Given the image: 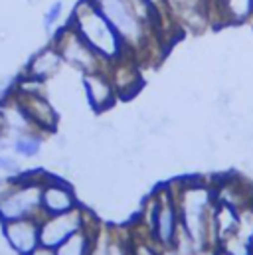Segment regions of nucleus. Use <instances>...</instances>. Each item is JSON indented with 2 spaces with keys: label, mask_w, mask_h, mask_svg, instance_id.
Returning <instances> with one entry per match:
<instances>
[{
  "label": "nucleus",
  "mask_w": 253,
  "mask_h": 255,
  "mask_svg": "<svg viewBox=\"0 0 253 255\" xmlns=\"http://www.w3.org/2000/svg\"><path fill=\"white\" fill-rule=\"evenodd\" d=\"M81 85H83L87 103L95 113L109 111L119 99L107 69L93 71V73H83L81 75Z\"/></svg>",
  "instance_id": "nucleus-11"
},
{
  "label": "nucleus",
  "mask_w": 253,
  "mask_h": 255,
  "mask_svg": "<svg viewBox=\"0 0 253 255\" xmlns=\"http://www.w3.org/2000/svg\"><path fill=\"white\" fill-rule=\"evenodd\" d=\"M150 6H152V10L156 12V16L160 18V30L166 26L164 24V20H170V14H168V4H166V0H146ZM172 22V20H170ZM174 24V22H172Z\"/></svg>",
  "instance_id": "nucleus-21"
},
{
  "label": "nucleus",
  "mask_w": 253,
  "mask_h": 255,
  "mask_svg": "<svg viewBox=\"0 0 253 255\" xmlns=\"http://www.w3.org/2000/svg\"><path fill=\"white\" fill-rule=\"evenodd\" d=\"M42 144H44V134L38 130H28V132H18L14 134L10 146L18 156L24 158H34L42 152Z\"/></svg>",
  "instance_id": "nucleus-18"
},
{
  "label": "nucleus",
  "mask_w": 253,
  "mask_h": 255,
  "mask_svg": "<svg viewBox=\"0 0 253 255\" xmlns=\"http://www.w3.org/2000/svg\"><path fill=\"white\" fill-rule=\"evenodd\" d=\"M0 134L6 136L8 134V123H6V115H4V109L0 107Z\"/></svg>",
  "instance_id": "nucleus-24"
},
{
  "label": "nucleus",
  "mask_w": 253,
  "mask_h": 255,
  "mask_svg": "<svg viewBox=\"0 0 253 255\" xmlns=\"http://www.w3.org/2000/svg\"><path fill=\"white\" fill-rule=\"evenodd\" d=\"M50 42L58 48V52L62 54L63 64L71 65L73 69H77L81 75L83 73H93V71H101V69H109V64L77 34V30L69 24V20H65L63 26H58L52 36Z\"/></svg>",
  "instance_id": "nucleus-4"
},
{
  "label": "nucleus",
  "mask_w": 253,
  "mask_h": 255,
  "mask_svg": "<svg viewBox=\"0 0 253 255\" xmlns=\"http://www.w3.org/2000/svg\"><path fill=\"white\" fill-rule=\"evenodd\" d=\"M77 196L73 188L60 176L48 174L42 182V216H56L77 208Z\"/></svg>",
  "instance_id": "nucleus-10"
},
{
  "label": "nucleus",
  "mask_w": 253,
  "mask_h": 255,
  "mask_svg": "<svg viewBox=\"0 0 253 255\" xmlns=\"http://www.w3.org/2000/svg\"><path fill=\"white\" fill-rule=\"evenodd\" d=\"M97 230H99L97 220L89 212L87 222H85V228H81L79 232H75L73 236H69L63 244H60L56 248V255H89L91 254V248H93V240H95Z\"/></svg>",
  "instance_id": "nucleus-14"
},
{
  "label": "nucleus",
  "mask_w": 253,
  "mask_h": 255,
  "mask_svg": "<svg viewBox=\"0 0 253 255\" xmlns=\"http://www.w3.org/2000/svg\"><path fill=\"white\" fill-rule=\"evenodd\" d=\"M30 255H56V250H54V248H48V246H42V244H40V246H38V248H36V250H34V252H32Z\"/></svg>",
  "instance_id": "nucleus-23"
},
{
  "label": "nucleus",
  "mask_w": 253,
  "mask_h": 255,
  "mask_svg": "<svg viewBox=\"0 0 253 255\" xmlns=\"http://www.w3.org/2000/svg\"><path fill=\"white\" fill-rule=\"evenodd\" d=\"M128 255H132V252H130V254H128Z\"/></svg>",
  "instance_id": "nucleus-28"
},
{
  "label": "nucleus",
  "mask_w": 253,
  "mask_h": 255,
  "mask_svg": "<svg viewBox=\"0 0 253 255\" xmlns=\"http://www.w3.org/2000/svg\"><path fill=\"white\" fill-rule=\"evenodd\" d=\"M62 65V54L58 52V48L52 42H48L44 48H40L38 52L32 54V58L28 60V64L24 67V73L30 75V77L48 81V79H52V77H56L60 73Z\"/></svg>",
  "instance_id": "nucleus-13"
},
{
  "label": "nucleus",
  "mask_w": 253,
  "mask_h": 255,
  "mask_svg": "<svg viewBox=\"0 0 253 255\" xmlns=\"http://www.w3.org/2000/svg\"><path fill=\"white\" fill-rule=\"evenodd\" d=\"M2 234L14 254L30 255L40 246V218H22V220L4 222Z\"/></svg>",
  "instance_id": "nucleus-9"
},
{
  "label": "nucleus",
  "mask_w": 253,
  "mask_h": 255,
  "mask_svg": "<svg viewBox=\"0 0 253 255\" xmlns=\"http://www.w3.org/2000/svg\"><path fill=\"white\" fill-rule=\"evenodd\" d=\"M14 99L18 101V105L22 107V111L26 113V117L30 119V123L34 125L36 130H40L42 134L56 132L60 115L54 109V105L48 101L46 93H16L14 91Z\"/></svg>",
  "instance_id": "nucleus-7"
},
{
  "label": "nucleus",
  "mask_w": 253,
  "mask_h": 255,
  "mask_svg": "<svg viewBox=\"0 0 253 255\" xmlns=\"http://www.w3.org/2000/svg\"><path fill=\"white\" fill-rule=\"evenodd\" d=\"M152 196H154L152 238L162 250H166V248H172V244L176 240V234L182 226L180 212H178V202H176V196L170 188V184L160 186Z\"/></svg>",
  "instance_id": "nucleus-5"
},
{
  "label": "nucleus",
  "mask_w": 253,
  "mask_h": 255,
  "mask_svg": "<svg viewBox=\"0 0 253 255\" xmlns=\"http://www.w3.org/2000/svg\"><path fill=\"white\" fill-rule=\"evenodd\" d=\"M107 71H109V77L115 85V91H117L119 99H130L140 91L142 77H140V71H138L136 58L132 54H126L123 58L111 62Z\"/></svg>",
  "instance_id": "nucleus-12"
},
{
  "label": "nucleus",
  "mask_w": 253,
  "mask_h": 255,
  "mask_svg": "<svg viewBox=\"0 0 253 255\" xmlns=\"http://www.w3.org/2000/svg\"><path fill=\"white\" fill-rule=\"evenodd\" d=\"M97 4L134 58L146 52V48L154 42V36L158 38V32L152 30L126 0H97Z\"/></svg>",
  "instance_id": "nucleus-2"
},
{
  "label": "nucleus",
  "mask_w": 253,
  "mask_h": 255,
  "mask_svg": "<svg viewBox=\"0 0 253 255\" xmlns=\"http://www.w3.org/2000/svg\"><path fill=\"white\" fill-rule=\"evenodd\" d=\"M89 212L83 206H77L69 212L56 216H42L40 218V244L48 248H58L69 236L85 228Z\"/></svg>",
  "instance_id": "nucleus-6"
},
{
  "label": "nucleus",
  "mask_w": 253,
  "mask_h": 255,
  "mask_svg": "<svg viewBox=\"0 0 253 255\" xmlns=\"http://www.w3.org/2000/svg\"><path fill=\"white\" fill-rule=\"evenodd\" d=\"M63 0H54L50 6H48V10L44 12V16H42V26H44V32L48 34V36H52V32L58 28V24H60V20H62L63 16Z\"/></svg>",
  "instance_id": "nucleus-19"
},
{
  "label": "nucleus",
  "mask_w": 253,
  "mask_h": 255,
  "mask_svg": "<svg viewBox=\"0 0 253 255\" xmlns=\"http://www.w3.org/2000/svg\"><path fill=\"white\" fill-rule=\"evenodd\" d=\"M226 26H242L253 20V0H218L216 16Z\"/></svg>",
  "instance_id": "nucleus-15"
},
{
  "label": "nucleus",
  "mask_w": 253,
  "mask_h": 255,
  "mask_svg": "<svg viewBox=\"0 0 253 255\" xmlns=\"http://www.w3.org/2000/svg\"><path fill=\"white\" fill-rule=\"evenodd\" d=\"M0 172H4L6 176H16V174L22 172V168H20V164L14 156H8V154L0 152Z\"/></svg>",
  "instance_id": "nucleus-20"
},
{
  "label": "nucleus",
  "mask_w": 253,
  "mask_h": 255,
  "mask_svg": "<svg viewBox=\"0 0 253 255\" xmlns=\"http://www.w3.org/2000/svg\"><path fill=\"white\" fill-rule=\"evenodd\" d=\"M252 255H253V244H252Z\"/></svg>",
  "instance_id": "nucleus-27"
},
{
  "label": "nucleus",
  "mask_w": 253,
  "mask_h": 255,
  "mask_svg": "<svg viewBox=\"0 0 253 255\" xmlns=\"http://www.w3.org/2000/svg\"><path fill=\"white\" fill-rule=\"evenodd\" d=\"M166 4L174 26L188 32H202L212 20V6L208 0H166Z\"/></svg>",
  "instance_id": "nucleus-8"
},
{
  "label": "nucleus",
  "mask_w": 253,
  "mask_h": 255,
  "mask_svg": "<svg viewBox=\"0 0 253 255\" xmlns=\"http://www.w3.org/2000/svg\"><path fill=\"white\" fill-rule=\"evenodd\" d=\"M67 20L77 30V34L107 64L130 54L126 50L125 42L121 40L119 32L113 28V24L107 20L103 10L99 8L97 0H77Z\"/></svg>",
  "instance_id": "nucleus-1"
},
{
  "label": "nucleus",
  "mask_w": 253,
  "mask_h": 255,
  "mask_svg": "<svg viewBox=\"0 0 253 255\" xmlns=\"http://www.w3.org/2000/svg\"><path fill=\"white\" fill-rule=\"evenodd\" d=\"M214 222H216V232H218V242L222 244L226 238H230L232 234L238 232V224H240V210L224 204V202H216L214 206Z\"/></svg>",
  "instance_id": "nucleus-16"
},
{
  "label": "nucleus",
  "mask_w": 253,
  "mask_h": 255,
  "mask_svg": "<svg viewBox=\"0 0 253 255\" xmlns=\"http://www.w3.org/2000/svg\"><path fill=\"white\" fill-rule=\"evenodd\" d=\"M44 178V170L20 172V184L16 186V190L0 202V224L22 218H42Z\"/></svg>",
  "instance_id": "nucleus-3"
},
{
  "label": "nucleus",
  "mask_w": 253,
  "mask_h": 255,
  "mask_svg": "<svg viewBox=\"0 0 253 255\" xmlns=\"http://www.w3.org/2000/svg\"><path fill=\"white\" fill-rule=\"evenodd\" d=\"M18 184H20V174L0 178V202H2L6 196H10L12 192L16 190V186H18Z\"/></svg>",
  "instance_id": "nucleus-22"
},
{
  "label": "nucleus",
  "mask_w": 253,
  "mask_h": 255,
  "mask_svg": "<svg viewBox=\"0 0 253 255\" xmlns=\"http://www.w3.org/2000/svg\"><path fill=\"white\" fill-rule=\"evenodd\" d=\"M26 2H28V4H32V6H36V4H40L42 0H26Z\"/></svg>",
  "instance_id": "nucleus-26"
},
{
  "label": "nucleus",
  "mask_w": 253,
  "mask_h": 255,
  "mask_svg": "<svg viewBox=\"0 0 253 255\" xmlns=\"http://www.w3.org/2000/svg\"><path fill=\"white\" fill-rule=\"evenodd\" d=\"M8 144H10V142H8V138L0 134V152H6V150H8Z\"/></svg>",
  "instance_id": "nucleus-25"
},
{
  "label": "nucleus",
  "mask_w": 253,
  "mask_h": 255,
  "mask_svg": "<svg viewBox=\"0 0 253 255\" xmlns=\"http://www.w3.org/2000/svg\"><path fill=\"white\" fill-rule=\"evenodd\" d=\"M130 250L126 248V242L117 238L115 232H101L97 230L95 240H93V248L89 255H128Z\"/></svg>",
  "instance_id": "nucleus-17"
}]
</instances>
